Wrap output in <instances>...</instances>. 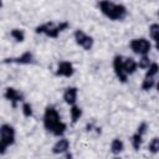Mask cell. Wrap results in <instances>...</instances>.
Instances as JSON below:
<instances>
[{
  "label": "cell",
  "mask_w": 159,
  "mask_h": 159,
  "mask_svg": "<svg viewBox=\"0 0 159 159\" xmlns=\"http://www.w3.org/2000/svg\"><path fill=\"white\" fill-rule=\"evenodd\" d=\"M97 6L99 7L101 12L107 16L108 19L113 20V21H119L123 20L127 16V7L122 4H116L108 0H103V1H98Z\"/></svg>",
  "instance_id": "1"
},
{
  "label": "cell",
  "mask_w": 159,
  "mask_h": 159,
  "mask_svg": "<svg viewBox=\"0 0 159 159\" xmlns=\"http://www.w3.org/2000/svg\"><path fill=\"white\" fill-rule=\"evenodd\" d=\"M68 27V22L67 21H62V22H58V24H55V22H46V24H42L40 26H37L35 29L36 34H43L48 37H52V39H56L58 37V35L65 31L66 29Z\"/></svg>",
  "instance_id": "2"
},
{
  "label": "cell",
  "mask_w": 159,
  "mask_h": 159,
  "mask_svg": "<svg viewBox=\"0 0 159 159\" xmlns=\"http://www.w3.org/2000/svg\"><path fill=\"white\" fill-rule=\"evenodd\" d=\"M61 118H60V114L57 112V109L52 106H48L46 107L45 109V113H43V127L47 132H51L60 124Z\"/></svg>",
  "instance_id": "3"
},
{
  "label": "cell",
  "mask_w": 159,
  "mask_h": 159,
  "mask_svg": "<svg viewBox=\"0 0 159 159\" xmlns=\"http://www.w3.org/2000/svg\"><path fill=\"white\" fill-rule=\"evenodd\" d=\"M129 47L134 53H137L139 56H148V53L150 52V48H152V43L149 40H147L144 37H139V39H133L129 42Z\"/></svg>",
  "instance_id": "4"
},
{
  "label": "cell",
  "mask_w": 159,
  "mask_h": 159,
  "mask_svg": "<svg viewBox=\"0 0 159 159\" xmlns=\"http://www.w3.org/2000/svg\"><path fill=\"white\" fill-rule=\"evenodd\" d=\"M73 37H75V41L78 46H81L83 50L86 51H89L92 47H93V43H94V40L92 36L87 35L83 30H76L75 34H73Z\"/></svg>",
  "instance_id": "5"
},
{
  "label": "cell",
  "mask_w": 159,
  "mask_h": 159,
  "mask_svg": "<svg viewBox=\"0 0 159 159\" xmlns=\"http://www.w3.org/2000/svg\"><path fill=\"white\" fill-rule=\"evenodd\" d=\"M0 140L6 145L10 147L15 143V129L10 124H2L0 127Z\"/></svg>",
  "instance_id": "6"
},
{
  "label": "cell",
  "mask_w": 159,
  "mask_h": 159,
  "mask_svg": "<svg viewBox=\"0 0 159 159\" xmlns=\"http://www.w3.org/2000/svg\"><path fill=\"white\" fill-rule=\"evenodd\" d=\"M113 70H114V73H116L117 78L122 83H125L127 80H128V76H127V73L124 72V68H123V56H120V55L114 56V58H113Z\"/></svg>",
  "instance_id": "7"
},
{
  "label": "cell",
  "mask_w": 159,
  "mask_h": 159,
  "mask_svg": "<svg viewBox=\"0 0 159 159\" xmlns=\"http://www.w3.org/2000/svg\"><path fill=\"white\" fill-rule=\"evenodd\" d=\"M75 73V68H73V65L68 61H61L57 66V70H56V76H60V77H72Z\"/></svg>",
  "instance_id": "8"
},
{
  "label": "cell",
  "mask_w": 159,
  "mask_h": 159,
  "mask_svg": "<svg viewBox=\"0 0 159 159\" xmlns=\"http://www.w3.org/2000/svg\"><path fill=\"white\" fill-rule=\"evenodd\" d=\"M4 97H5L9 102H11L12 107H15L16 103H19V102H21V101L24 99L22 93H21L20 91H17L16 88H12V87H7V88L5 89Z\"/></svg>",
  "instance_id": "9"
},
{
  "label": "cell",
  "mask_w": 159,
  "mask_h": 159,
  "mask_svg": "<svg viewBox=\"0 0 159 159\" xmlns=\"http://www.w3.org/2000/svg\"><path fill=\"white\" fill-rule=\"evenodd\" d=\"M4 62H10V63H19V65H29L34 62V55L30 51L24 52L21 56L17 57H11V58H5Z\"/></svg>",
  "instance_id": "10"
},
{
  "label": "cell",
  "mask_w": 159,
  "mask_h": 159,
  "mask_svg": "<svg viewBox=\"0 0 159 159\" xmlns=\"http://www.w3.org/2000/svg\"><path fill=\"white\" fill-rule=\"evenodd\" d=\"M77 94H78L77 87H67L63 92V99L67 104L73 106L77 102Z\"/></svg>",
  "instance_id": "11"
},
{
  "label": "cell",
  "mask_w": 159,
  "mask_h": 159,
  "mask_svg": "<svg viewBox=\"0 0 159 159\" xmlns=\"http://www.w3.org/2000/svg\"><path fill=\"white\" fill-rule=\"evenodd\" d=\"M68 148H70V142H68V139L61 138V139H58V140L53 144V147H52V153H53V154H62V153L67 152Z\"/></svg>",
  "instance_id": "12"
},
{
  "label": "cell",
  "mask_w": 159,
  "mask_h": 159,
  "mask_svg": "<svg viewBox=\"0 0 159 159\" xmlns=\"http://www.w3.org/2000/svg\"><path fill=\"white\" fill-rule=\"evenodd\" d=\"M123 68H124V72L127 73V76L129 75H133L135 71H137V61L132 57H125L123 58Z\"/></svg>",
  "instance_id": "13"
},
{
  "label": "cell",
  "mask_w": 159,
  "mask_h": 159,
  "mask_svg": "<svg viewBox=\"0 0 159 159\" xmlns=\"http://www.w3.org/2000/svg\"><path fill=\"white\" fill-rule=\"evenodd\" d=\"M123 149H124V143L120 139L116 138V139L112 140V143H111V152L113 154H116V155L117 154H120L123 152Z\"/></svg>",
  "instance_id": "14"
},
{
  "label": "cell",
  "mask_w": 159,
  "mask_h": 159,
  "mask_svg": "<svg viewBox=\"0 0 159 159\" xmlns=\"http://www.w3.org/2000/svg\"><path fill=\"white\" fill-rule=\"evenodd\" d=\"M70 116H71L72 123H76L82 117V109H81V107H78L76 104L71 106V108H70Z\"/></svg>",
  "instance_id": "15"
},
{
  "label": "cell",
  "mask_w": 159,
  "mask_h": 159,
  "mask_svg": "<svg viewBox=\"0 0 159 159\" xmlns=\"http://www.w3.org/2000/svg\"><path fill=\"white\" fill-rule=\"evenodd\" d=\"M130 142H132V147L134 148V150H139V148L142 147V143H143V135H140L139 133H134L130 138Z\"/></svg>",
  "instance_id": "16"
},
{
  "label": "cell",
  "mask_w": 159,
  "mask_h": 159,
  "mask_svg": "<svg viewBox=\"0 0 159 159\" xmlns=\"http://www.w3.org/2000/svg\"><path fill=\"white\" fill-rule=\"evenodd\" d=\"M149 36L152 37V40L155 43L158 42V40H159V25L157 22H154L149 26Z\"/></svg>",
  "instance_id": "17"
},
{
  "label": "cell",
  "mask_w": 159,
  "mask_h": 159,
  "mask_svg": "<svg viewBox=\"0 0 159 159\" xmlns=\"http://www.w3.org/2000/svg\"><path fill=\"white\" fill-rule=\"evenodd\" d=\"M10 36L17 42H22L25 40V32L21 29H12L10 31Z\"/></svg>",
  "instance_id": "18"
},
{
  "label": "cell",
  "mask_w": 159,
  "mask_h": 159,
  "mask_svg": "<svg viewBox=\"0 0 159 159\" xmlns=\"http://www.w3.org/2000/svg\"><path fill=\"white\" fill-rule=\"evenodd\" d=\"M158 71H159V66L157 62H152L149 65V67L147 68L145 71V76L144 77H152V78H155V76L158 75Z\"/></svg>",
  "instance_id": "19"
},
{
  "label": "cell",
  "mask_w": 159,
  "mask_h": 159,
  "mask_svg": "<svg viewBox=\"0 0 159 159\" xmlns=\"http://www.w3.org/2000/svg\"><path fill=\"white\" fill-rule=\"evenodd\" d=\"M154 86H155V78H152V77H144L140 88H142L143 91H149V89H152Z\"/></svg>",
  "instance_id": "20"
},
{
  "label": "cell",
  "mask_w": 159,
  "mask_h": 159,
  "mask_svg": "<svg viewBox=\"0 0 159 159\" xmlns=\"http://www.w3.org/2000/svg\"><path fill=\"white\" fill-rule=\"evenodd\" d=\"M148 150H149L150 153H153V154H157V153L159 152V139H158L157 137H154V138L149 142V144H148Z\"/></svg>",
  "instance_id": "21"
},
{
  "label": "cell",
  "mask_w": 159,
  "mask_h": 159,
  "mask_svg": "<svg viewBox=\"0 0 159 159\" xmlns=\"http://www.w3.org/2000/svg\"><path fill=\"white\" fill-rule=\"evenodd\" d=\"M150 63H152V61H150L149 56H140V60L137 62V67L143 68V70H147Z\"/></svg>",
  "instance_id": "22"
},
{
  "label": "cell",
  "mask_w": 159,
  "mask_h": 159,
  "mask_svg": "<svg viewBox=\"0 0 159 159\" xmlns=\"http://www.w3.org/2000/svg\"><path fill=\"white\" fill-rule=\"evenodd\" d=\"M66 128H67V125L63 122H60V124L52 130V134L56 135V137H62L65 134V132H66Z\"/></svg>",
  "instance_id": "23"
},
{
  "label": "cell",
  "mask_w": 159,
  "mask_h": 159,
  "mask_svg": "<svg viewBox=\"0 0 159 159\" xmlns=\"http://www.w3.org/2000/svg\"><path fill=\"white\" fill-rule=\"evenodd\" d=\"M21 111H22V114H24L26 118H29V117L32 116V107H31V104L27 103V102H25V103L22 104Z\"/></svg>",
  "instance_id": "24"
},
{
  "label": "cell",
  "mask_w": 159,
  "mask_h": 159,
  "mask_svg": "<svg viewBox=\"0 0 159 159\" xmlns=\"http://www.w3.org/2000/svg\"><path fill=\"white\" fill-rule=\"evenodd\" d=\"M147 128H148V124H147L145 122H142V123L138 125V128H137V133H139L140 135H144L145 132H147Z\"/></svg>",
  "instance_id": "25"
},
{
  "label": "cell",
  "mask_w": 159,
  "mask_h": 159,
  "mask_svg": "<svg viewBox=\"0 0 159 159\" xmlns=\"http://www.w3.org/2000/svg\"><path fill=\"white\" fill-rule=\"evenodd\" d=\"M6 148H7V147H6V145L0 140V154H4V153L6 152Z\"/></svg>",
  "instance_id": "26"
},
{
  "label": "cell",
  "mask_w": 159,
  "mask_h": 159,
  "mask_svg": "<svg viewBox=\"0 0 159 159\" xmlns=\"http://www.w3.org/2000/svg\"><path fill=\"white\" fill-rule=\"evenodd\" d=\"M66 159H72V155H71V154H68V155H67V158H66Z\"/></svg>",
  "instance_id": "27"
},
{
  "label": "cell",
  "mask_w": 159,
  "mask_h": 159,
  "mask_svg": "<svg viewBox=\"0 0 159 159\" xmlns=\"http://www.w3.org/2000/svg\"><path fill=\"white\" fill-rule=\"evenodd\" d=\"M1 6H2V4H1V2H0V7H1Z\"/></svg>",
  "instance_id": "28"
}]
</instances>
